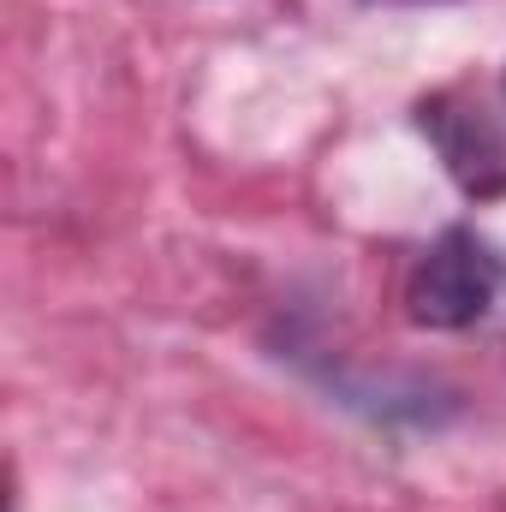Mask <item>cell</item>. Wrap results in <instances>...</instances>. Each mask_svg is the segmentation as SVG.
Instances as JSON below:
<instances>
[{
  "label": "cell",
  "mask_w": 506,
  "mask_h": 512,
  "mask_svg": "<svg viewBox=\"0 0 506 512\" xmlns=\"http://www.w3.org/2000/svg\"><path fill=\"white\" fill-rule=\"evenodd\" d=\"M501 280H506L501 256L489 251L477 233L453 227V233H441L429 251L417 256L405 304H411V316L423 328H477L495 310Z\"/></svg>",
  "instance_id": "obj_1"
}]
</instances>
